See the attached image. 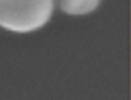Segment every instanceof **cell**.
I'll use <instances>...</instances> for the list:
<instances>
[{
	"label": "cell",
	"mask_w": 131,
	"mask_h": 100,
	"mask_svg": "<svg viewBox=\"0 0 131 100\" xmlns=\"http://www.w3.org/2000/svg\"><path fill=\"white\" fill-rule=\"evenodd\" d=\"M53 0H0V26L18 33L40 28L50 19Z\"/></svg>",
	"instance_id": "obj_1"
},
{
	"label": "cell",
	"mask_w": 131,
	"mask_h": 100,
	"mask_svg": "<svg viewBox=\"0 0 131 100\" xmlns=\"http://www.w3.org/2000/svg\"><path fill=\"white\" fill-rule=\"evenodd\" d=\"M100 0H61L64 12L70 15H84L96 8Z\"/></svg>",
	"instance_id": "obj_2"
}]
</instances>
